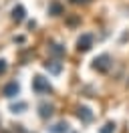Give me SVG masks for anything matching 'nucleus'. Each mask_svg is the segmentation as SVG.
I'll use <instances>...</instances> for the list:
<instances>
[{
  "instance_id": "nucleus-1",
  "label": "nucleus",
  "mask_w": 129,
  "mask_h": 133,
  "mask_svg": "<svg viewBox=\"0 0 129 133\" xmlns=\"http://www.w3.org/2000/svg\"><path fill=\"white\" fill-rule=\"evenodd\" d=\"M32 91L36 93V95H44V93L53 91V87H50V83H48V79L36 75L34 79H32Z\"/></svg>"
},
{
  "instance_id": "nucleus-2",
  "label": "nucleus",
  "mask_w": 129,
  "mask_h": 133,
  "mask_svg": "<svg viewBox=\"0 0 129 133\" xmlns=\"http://www.w3.org/2000/svg\"><path fill=\"white\" fill-rule=\"evenodd\" d=\"M111 57L109 55H99V57H95V61H93V69L95 71H99V73H107L109 69H111Z\"/></svg>"
},
{
  "instance_id": "nucleus-3",
  "label": "nucleus",
  "mask_w": 129,
  "mask_h": 133,
  "mask_svg": "<svg viewBox=\"0 0 129 133\" xmlns=\"http://www.w3.org/2000/svg\"><path fill=\"white\" fill-rule=\"evenodd\" d=\"M91 46H93V36L91 34H81L79 41H77V50L79 52H87V50H91Z\"/></svg>"
},
{
  "instance_id": "nucleus-4",
  "label": "nucleus",
  "mask_w": 129,
  "mask_h": 133,
  "mask_svg": "<svg viewBox=\"0 0 129 133\" xmlns=\"http://www.w3.org/2000/svg\"><path fill=\"white\" fill-rule=\"evenodd\" d=\"M44 69H47L50 75H59V73L63 71V63L56 61V58H53V61H47V63H44Z\"/></svg>"
},
{
  "instance_id": "nucleus-5",
  "label": "nucleus",
  "mask_w": 129,
  "mask_h": 133,
  "mask_svg": "<svg viewBox=\"0 0 129 133\" xmlns=\"http://www.w3.org/2000/svg\"><path fill=\"white\" fill-rule=\"evenodd\" d=\"M18 91H20V85L16 83V81H12V83H8L6 87H4V97H8V99H12V97H16L18 95Z\"/></svg>"
},
{
  "instance_id": "nucleus-6",
  "label": "nucleus",
  "mask_w": 129,
  "mask_h": 133,
  "mask_svg": "<svg viewBox=\"0 0 129 133\" xmlns=\"http://www.w3.org/2000/svg\"><path fill=\"white\" fill-rule=\"evenodd\" d=\"M77 117H79L83 123H89V121L93 119V111H91L89 107H79L77 109Z\"/></svg>"
},
{
  "instance_id": "nucleus-7",
  "label": "nucleus",
  "mask_w": 129,
  "mask_h": 133,
  "mask_svg": "<svg viewBox=\"0 0 129 133\" xmlns=\"http://www.w3.org/2000/svg\"><path fill=\"white\" fill-rule=\"evenodd\" d=\"M53 111H55V107H53L50 103H40V105H38V113H40L42 119L50 117V115H53Z\"/></svg>"
},
{
  "instance_id": "nucleus-8",
  "label": "nucleus",
  "mask_w": 129,
  "mask_h": 133,
  "mask_svg": "<svg viewBox=\"0 0 129 133\" xmlns=\"http://www.w3.org/2000/svg\"><path fill=\"white\" fill-rule=\"evenodd\" d=\"M24 14H26V10H24V6H20V4L12 8V20H16V22H22Z\"/></svg>"
},
{
  "instance_id": "nucleus-9",
  "label": "nucleus",
  "mask_w": 129,
  "mask_h": 133,
  "mask_svg": "<svg viewBox=\"0 0 129 133\" xmlns=\"http://www.w3.org/2000/svg\"><path fill=\"white\" fill-rule=\"evenodd\" d=\"M48 52H50L53 57H63L64 55V46L63 44H56V42H50V44H48Z\"/></svg>"
},
{
  "instance_id": "nucleus-10",
  "label": "nucleus",
  "mask_w": 129,
  "mask_h": 133,
  "mask_svg": "<svg viewBox=\"0 0 129 133\" xmlns=\"http://www.w3.org/2000/svg\"><path fill=\"white\" fill-rule=\"evenodd\" d=\"M67 131H69V125L64 123V121L53 125V127H48V133H67Z\"/></svg>"
},
{
  "instance_id": "nucleus-11",
  "label": "nucleus",
  "mask_w": 129,
  "mask_h": 133,
  "mask_svg": "<svg viewBox=\"0 0 129 133\" xmlns=\"http://www.w3.org/2000/svg\"><path fill=\"white\" fill-rule=\"evenodd\" d=\"M48 14H53V16L63 14V6H61L59 2H50V4H48Z\"/></svg>"
},
{
  "instance_id": "nucleus-12",
  "label": "nucleus",
  "mask_w": 129,
  "mask_h": 133,
  "mask_svg": "<svg viewBox=\"0 0 129 133\" xmlns=\"http://www.w3.org/2000/svg\"><path fill=\"white\" fill-rule=\"evenodd\" d=\"M24 109H26V103H22V101H20V103H14V105H10V111H12V113H22Z\"/></svg>"
},
{
  "instance_id": "nucleus-13",
  "label": "nucleus",
  "mask_w": 129,
  "mask_h": 133,
  "mask_svg": "<svg viewBox=\"0 0 129 133\" xmlns=\"http://www.w3.org/2000/svg\"><path fill=\"white\" fill-rule=\"evenodd\" d=\"M113 131H115V123H111V121L101 127V133H113Z\"/></svg>"
},
{
  "instance_id": "nucleus-14",
  "label": "nucleus",
  "mask_w": 129,
  "mask_h": 133,
  "mask_svg": "<svg viewBox=\"0 0 129 133\" xmlns=\"http://www.w3.org/2000/svg\"><path fill=\"white\" fill-rule=\"evenodd\" d=\"M6 73V61H0V75Z\"/></svg>"
},
{
  "instance_id": "nucleus-15",
  "label": "nucleus",
  "mask_w": 129,
  "mask_h": 133,
  "mask_svg": "<svg viewBox=\"0 0 129 133\" xmlns=\"http://www.w3.org/2000/svg\"><path fill=\"white\" fill-rule=\"evenodd\" d=\"M71 2H73V4H87L89 0H71Z\"/></svg>"
}]
</instances>
